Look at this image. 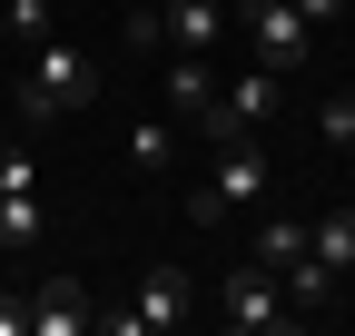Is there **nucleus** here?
Masks as SVG:
<instances>
[{
  "label": "nucleus",
  "mask_w": 355,
  "mask_h": 336,
  "mask_svg": "<svg viewBox=\"0 0 355 336\" xmlns=\"http://www.w3.org/2000/svg\"><path fill=\"white\" fill-rule=\"evenodd\" d=\"M207 307H217V326H237V336H286V326H296V307H286V287L266 277L257 258L217 277V287H207Z\"/></svg>",
  "instance_id": "obj_3"
},
{
  "label": "nucleus",
  "mask_w": 355,
  "mask_h": 336,
  "mask_svg": "<svg viewBox=\"0 0 355 336\" xmlns=\"http://www.w3.org/2000/svg\"><path fill=\"white\" fill-rule=\"evenodd\" d=\"M277 287H286V307H326V297H336V267L316 258V247H306L296 267H277Z\"/></svg>",
  "instance_id": "obj_12"
},
{
  "label": "nucleus",
  "mask_w": 355,
  "mask_h": 336,
  "mask_svg": "<svg viewBox=\"0 0 355 336\" xmlns=\"http://www.w3.org/2000/svg\"><path fill=\"white\" fill-rule=\"evenodd\" d=\"M316 139L326 149H355V90H326L316 99Z\"/></svg>",
  "instance_id": "obj_15"
},
{
  "label": "nucleus",
  "mask_w": 355,
  "mask_h": 336,
  "mask_svg": "<svg viewBox=\"0 0 355 336\" xmlns=\"http://www.w3.org/2000/svg\"><path fill=\"white\" fill-rule=\"evenodd\" d=\"M0 188H50V168H40L30 149H0Z\"/></svg>",
  "instance_id": "obj_18"
},
{
  "label": "nucleus",
  "mask_w": 355,
  "mask_h": 336,
  "mask_svg": "<svg viewBox=\"0 0 355 336\" xmlns=\"http://www.w3.org/2000/svg\"><path fill=\"white\" fill-rule=\"evenodd\" d=\"M277 109H286V79H277V69H237V79H217V109H207V129H198V139H207V149L257 139Z\"/></svg>",
  "instance_id": "obj_5"
},
{
  "label": "nucleus",
  "mask_w": 355,
  "mask_h": 336,
  "mask_svg": "<svg viewBox=\"0 0 355 336\" xmlns=\"http://www.w3.org/2000/svg\"><path fill=\"white\" fill-rule=\"evenodd\" d=\"M247 258H257L266 277L296 267V258H306V228H296V218H257V247H247Z\"/></svg>",
  "instance_id": "obj_13"
},
{
  "label": "nucleus",
  "mask_w": 355,
  "mask_h": 336,
  "mask_svg": "<svg viewBox=\"0 0 355 336\" xmlns=\"http://www.w3.org/2000/svg\"><path fill=\"white\" fill-rule=\"evenodd\" d=\"M0 30L20 40V50H40V40H50V0H0Z\"/></svg>",
  "instance_id": "obj_16"
},
{
  "label": "nucleus",
  "mask_w": 355,
  "mask_h": 336,
  "mask_svg": "<svg viewBox=\"0 0 355 336\" xmlns=\"http://www.w3.org/2000/svg\"><path fill=\"white\" fill-rule=\"evenodd\" d=\"M119 149H128V168H139V178H158V168L178 158V119H139V129H128Z\"/></svg>",
  "instance_id": "obj_11"
},
{
  "label": "nucleus",
  "mask_w": 355,
  "mask_h": 336,
  "mask_svg": "<svg viewBox=\"0 0 355 336\" xmlns=\"http://www.w3.org/2000/svg\"><path fill=\"white\" fill-rule=\"evenodd\" d=\"M0 50H10V30H0Z\"/></svg>",
  "instance_id": "obj_21"
},
{
  "label": "nucleus",
  "mask_w": 355,
  "mask_h": 336,
  "mask_svg": "<svg viewBox=\"0 0 355 336\" xmlns=\"http://www.w3.org/2000/svg\"><path fill=\"white\" fill-rule=\"evenodd\" d=\"M306 247H316V258H326V267L345 277V267H355V208H326V218L306 228Z\"/></svg>",
  "instance_id": "obj_14"
},
{
  "label": "nucleus",
  "mask_w": 355,
  "mask_h": 336,
  "mask_svg": "<svg viewBox=\"0 0 355 336\" xmlns=\"http://www.w3.org/2000/svg\"><path fill=\"white\" fill-rule=\"evenodd\" d=\"M237 30H247L257 69H277V79L316 60V30H306V10H296V0H247V10H237Z\"/></svg>",
  "instance_id": "obj_6"
},
{
  "label": "nucleus",
  "mask_w": 355,
  "mask_h": 336,
  "mask_svg": "<svg viewBox=\"0 0 355 336\" xmlns=\"http://www.w3.org/2000/svg\"><path fill=\"white\" fill-rule=\"evenodd\" d=\"M50 228V188H0V247H30Z\"/></svg>",
  "instance_id": "obj_10"
},
{
  "label": "nucleus",
  "mask_w": 355,
  "mask_h": 336,
  "mask_svg": "<svg viewBox=\"0 0 355 336\" xmlns=\"http://www.w3.org/2000/svg\"><path fill=\"white\" fill-rule=\"evenodd\" d=\"M158 90H168V119H178V129H207V109H217V60H198V50H168Z\"/></svg>",
  "instance_id": "obj_7"
},
{
  "label": "nucleus",
  "mask_w": 355,
  "mask_h": 336,
  "mask_svg": "<svg viewBox=\"0 0 355 336\" xmlns=\"http://www.w3.org/2000/svg\"><path fill=\"white\" fill-rule=\"evenodd\" d=\"M296 10H306V30H336V20H345V0H296Z\"/></svg>",
  "instance_id": "obj_20"
},
{
  "label": "nucleus",
  "mask_w": 355,
  "mask_h": 336,
  "mask_svg": "<svg viewBox=\"0 0 355 336\" xmlns=\"http://www.w3.org/2000/svg\"><path fill=\"white\" fill-rule=\"evenodd\" d=\"M128 50H139V60H168V10H128Z\"/></svg>",
  "instance_id": "obj_17"
},
{
  "label": "nucleus",
  "mask_w": 355,
  "mask_h": 336,
  "mask_svg": "<svg viewBox=\"0 0 355 336\" xmlns=\"http://www.w3.org/2000/svg\"><path fill=\"white\" fill-rule=\"evenodd\" d=\"M188 317H198V277H188V267H148L139 297L109 307L99 326H109V336H168V326H188Z\"/></svg>",
  "instance_id": "obj_4"
},
{
  "label": "nucleus",
  "mask_w": 355,
  "mask_h": 336,
  "mask_svg": "<svg viewBox=\"0 0 355 336\" xmlns=\"http://www.w3.org/2000/svg\"><path fill=\"white\" fill-rule=\"evenodd\" d=\"M158 10H168V50L217 60V40H227V0H158Z\"/></svg>",
  "instance_id": "obj_9"
},
{
  "label": "nucleus",
  "mask_w": 355,
  "mask_h": 336,
  "mask_svg": "<svg viewBox=\"0 0 355 336\" xmlns=\"http://www.w3.org/2000/svg\"><path fill=\"white\" fill-rule=\"evenodd\" d=\"M79 326H99L89 287H79V277H50V287L30 297V336H79Z\"/></svg>",
  "instance_id": "obj_8"
},
{
  "label": "nucleus",
  "mask_w": 355,
  "mask_h": 336,
  "mask_svg": "<svg viewBox=\"0 0 355 336\" xmlns=\"http://www.w3.org/2000/svg\"><path fill=\"white\" fill-rule=\"evenodd\" d=\"M89 99H99V60L69 50V40H40L30 69H20V119L50 129V119H69V109H89Z\"/></svg>",
  "instance_id": "obj_1"
},
{
  "label": "nucleus",
  "mask_w": 355,
  "mask_h": 336,
  "mask_svg": "<svg viewBox=\"0 0 355 336\" xmlns=\"http://www.w3.org/2000/svg\"><path fill=\"white\" fill-rule=\"evenodd\" d=\"M0 336H30V297H10V287H0Z\"/></svg>",
  "instance_id": "obj_19"
},
{
  "label": "nucleus",
  "mask_w": 355,
  "mask_h": 336,
  "mask_svg": "<svg viewBox=\"0 0 355 336\" xmlns=\"http://www.w3.org/2000/svg\"><path fill=\"white\" fill-rule=\"evenodd\" d=\"M266 188H277V168H266V149L257 139H227V149H217V178L188 198V218L198 228H227V218H257V208H266Z\"/></svg>",
  "instance_id": "obj_2"
}]
</instances>
